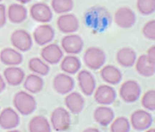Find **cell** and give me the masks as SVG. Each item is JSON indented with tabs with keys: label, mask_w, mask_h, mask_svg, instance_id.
I'll return each mask as SVG.
<instances>
[{
	"label": "cell",
	"mask_w": 155,
	"mask_h": 132,
	"mask_svg": "<svg viewBox=\"0 0 155 132\" xmlns=\"http://www.w3.org/2000/svg\"><path fill=\"white\" fill-rule=\"evenodd\" d=\"M84 21L94 32H103L112 24V15L104 7H91L85 12Z\"/></svg>",
	"instance_id": "obj_1"
},
{
	"label": "cell",
	"mask_w": 155,
	"mask_h": 132,
	"mask_svg": "<svg viewBox=\"0 0 155 132\" xmlns=\"http://www.w3.org/2000/svg\"><path fill=\"white\" fill-rule=\"evenodd\" d=\"M13 106L21 115H30L36 110L37 102L35 97L27 91H19L13 97Z\"/></svg>",
	"instance_id": "obj_2"
},
{
	"label": "cell",
	"mask_w": 155,
	"mask_h": 132,
	"mask_svg": "<svg viewBox=\"0 0 155 132\" xmlns=\"http://www.w3.org/2000/svg\"><path fill=\"white\" fill-rule=\"evenodd\" d=\"M85 66L91 70H100L106 61V54L101 48L91 47L83 55Z\"/></svg>",
	"instance_id": "obj_3"
},
{
	"label": "cell",
	"mask_w": 155,
	"mask_h": 132,
	"mask_svg": "<svg viewBox=\"0 0 155 132\" xmlns=\"http://www.w3.org/2000/svg\"><path fill=\"white\" fill-rule=\"evenodd\" d=\"M71 124L70 113L63 107L55 108L50 115V125L54 131L63 132L69 129Z\"/></svg>",
	"instance_id": "obj_4"
},
{
	"label": "cell",
	"mask_w": 155,
	"mask_h": 132,
	"mask_svg": "<svg viewBox=\"0 0 155 132\" xmlns=\"http://www.w3.org/2000/svg\"><path fill=\"white\" fill-rule=\"evenodd\" d=\"M119 95H120L121 99L124 102H127V104L137 102L138 98L141 95L140 85L133 79L125 80L119 89Z\"/></svg>",
	"instance_id": "obj_5"
},
{
	"label": "cell",
	"mask_w": 155,
	"mask_h": 132,
	"mask_svg": "<svg viewBox=\"0 0 155 132\" xmlns=\"http://www.w3.org/2000/svg\"><path fill=\"white\" fill-rule=\"evenodd\" d=\"M10 40L14 49L18 50L19 52H28L33 46V38L31 34L22 29L14 31L11 34Z\"/></svg>",
	"instance_id": "obj_6"
},
{
	"label": "cell",
	"mask_w": 155,
	"mask_h": 132,
	"mask_svg": "<svg viewBox=\"0 0 155 132\" xmlns=\"http://www.w3.org/2000/svg\"><path fill=\"white\" fill-rule=\"evenodd\" d=\"M61 45H62L63 52L69 55H78L82 52L84 48V41L80 35L72 33V34L65 35L62 38Z\"/></svg>",
	"instance_id": "obj_7"
},
{
	"label": "cell",
	"mask_w": 155,
	"mask_h": 132,
	"mask_svg": "<svg viewBox=\"0 0 155 132\" xmlns=\"http://www.w3.org/2000/svg\"><path fill=\"white\" fill-rule=\"evenodd\" d=\"M130 124H131V127H133L137 131H144L151 128L153 124V116L149 111L139 109L134 111L131 114Z\"/></svg>",
	"instance_id": "obj_8"
},
{
	"label": "cell",
	"mask_w": 155,
	"mask_h": 132,
	"mask_svg": "<svg viewBox=\"0 0 155 132\" xmlns=\"http://www.w3.org/2000/svg\"><path fill=\"white\" fill-rule=\"evenodd\" d=\"M30 16L34 21L39 24H48L52 20L53 13L47 3L36 2L30 8Z\"/></svg>",
	"instance_id": "obj_9"
},
{
	"label": "cell",
	"mask_w": 155,
	"mask_h": 132,
	"mask_svg": "<svg viewBox=\"0 0 155 132\" xmlns=\"http://www.w3.org/2000/svg\"><path fill=\"white\" fill-rule=\"evenodd\" d=\"M114 21L119 28L130 29L136 24V14L132 9L127 7L119 8L114 15Z\"/></svg>",
	"instance_id": "obj_10"
},
{
	"label": "cell",
	"mask_w": 155,
	"mask_h": 132,
	"mask_svg": "<svg viewBox=\"0 0 155 132\" xmlns=\"http://www.w3.org/2000/svg\"><path fill=\"white\" fill-rule=\"evenodd\" d=\"M56 26L58 30L64 34H72L79 30L80 21L77 16L69 12V13L61 14V16L56 20Z\"/></svg>",
	"instance_id": "obj_11"
},
{
	"label": "cell",
	"mask_w": 155,
	"mask_h": 132,
	"mask_svg": "<svg viewBox=\"0 0 155 132\" xmlns=\"http://www.w3.org/2000/svg\"><path fill=\"white\" fill-rule=\"evenodd\" d=\"M95 100L101 106H110L116 100V90L110 85H101L95 90Z\"/></svg>",
	"instance_id": "obj_12"
},
{
	"label": "cell",
	"mask_w": 155,
	"mask_h": 132,
	"mask_svg": "<svg viewBox=\"0 0 155 132\" xmlns=\"http://www.w3.org/2000/svg\"><path fill=\"white\" fill-rule=\"evenodd\" d=\"M33 40L38 46H46L50 43L54 39L55 32L54 29L50 24H41V26L36 27L33 31Z\"/></svg>",
	"instance_id": "obj_13"
},
{
	"label": "cell",
	"mask_w": 155,
	"mask_h": 132,
	"mask_svg": "<svg viewBox=\"0 0 155 132\" xmlns=\"http://www.w3.org/2000/svg\"><path fill=\"white\" fill-rule=\"evenodd\" d=\"M41 59L48 64H56L64 57V52L62 48L56 43H48L41 51Z\"/></svg>",
	"instance_id": "obj_14"
},
{
	"label": "cell",
	"mask_w": 155,
	"mask_h": 132,
	"mask_svg": "<svg viewBox=\"0 0 155 132\" xmlns=\"http://www.w3.org/2000/svg\"><path fill=\"white\" fill-rule=\"evenodd\" d=\"M78 83L81 91L84 95L91 96L96 90V78L93 73L87 70H81L78 74Z\"/></svg>",
	"instance_id": "obj_15"
},
{
	"label": "cell",
	"mask_w": 155,
	"mask_h": 132,
	"mask_svg": "<svg viewBox=\"0 0 155 132\" xmlns=\"http://www.w3.org/2000/svg\"><path fill=\"white\" fill-rule=\"evenodd\" d=\"M19 114L13 108H5L0 111V128L3 130L15 129L19 126Z\"/></svg>",
	"instance_id": "obj_16"
},
{
	"label": "cell",
	"mask_w": 155,
	"mask_h": 132,
	"mask_svg": "<svg viewBox=\"0 0 155 132\" xmlns=\"http://www.w3.org/2000/svg\"><path fill=\"white\" fill-rule=\"evenodd\" d=\"M53 89L62 95L70 93L74 88V79L66 73H60L53 79Z\"/></svg>",
	"instance_id": "obj_17"
},
{
	"label": "cell",
	"mask_w": 155,
	"mask_h": 132,
	"mask_svg": "<svg viewBox=\"0 0 155 132\" xmlns=\"http://www.w3.org/2000/svg\"><path fill=\"white\" fill-rule=\"evenodd\" d=\"M25 77H26L25 71L18 66H10L3 71V78L5 83L12 87H17L21 85Z\"/></svg>",
	"instance_id": "obj_18"
},
{
	"label": "cell",
	"mask_w": 155,
	"mask_h": 132,
	"mask_svg": "<svg viewBox=\"0 0 155 132\" xmlns=\"http://www.w3.org/2000/svg\"><path fill=\"white\" fill-rule=\"evenodd\" d=\"M100 70H101L100 71L101 78L106 83H108V85L110 86L118 85L122 80V72L117 67L113 66V64L103 66Z\"/></svg>",
	"instance_id": "obj_19"
},
{
	"label": "cell",
	"mask_w": 155,
	"mask_h": 132,
	"mask_svg": "<svg viewBox=\"0 0 155 132\" xmlns=\"http://www.w3.org/2000/svg\"><path fill=\"white\" fill-rule=\"evenodd\" d=\"M7 17L12 24H21L28 17V10L24 5L20 3H12L7 9Z\"/></svg>",
	"instance_id": "obj_20"
},
{
	"label": "cell",
	"mask_w": 155,
	"mask_h": 132,
	"mask_svg": "<svg viewBox=\"0 0 155 132\" xmlns=\"http://www.w3.org/2000/svg\"><path fill=\"white\" fill-rule=\"evenodd\" d=\"M65 106L67 110L70 111L73 114L82 112L85 106V99L79 92H70L66 94L65 97Z\"/></svg>",
	"instance_id": "obj_21"
},
{
	"label": "cell",
	"mask_w": 155,
	"mask_h": 132,
	"mask_svg": "<svg viewBox=\"0 0 155 132\" xmlns=\"http://www.w3.org/2000/svg\"><path fill=\"white\" fill-rule=\"evenodd\" d=\"M24 60L22 54L18 50L13 48H5L0 51V61L3 64L10 66H19Z\"/></svg>",
	"instance_id": "obj_22"
},
{
	"label": "cell",
	"mask_w": 155,
	"mask_h": 132,
	"mask_svg": "<svg viewBox=\"0 0 155 132\" xmlns=\"http://www.w3.org/2000/svg\"><path fill=\"white\" fill-rule=\"evenodd\" d=\"M60 62L61 70L69 75L77 74L81 70V67H82L80 58L75 55H69V54L67 56H65V57H63Z\"/></svg>",
	"instance_id": "obj_23"
},
{
	"label": "cell",
	"mask_w": 155,
	"mask_h": 132,
	"mask_svg": "<svg viewBox=\"0 0 155 132\" xmlns=\"http://www.w3.org/2000/svg\"><path fill=\"white\" fill-rule=\"evenodd\" d=\"M136 58H137V54L132 48L124 47L118 50L116 54V59L117 62L120 64L121 67L124 68H131L135 64Z\"/></svg>",
	"instance_id": "obj_24"
},
{
	"label": "cell",
	"mask_w": 155,
	"mask_h": 132,
	"mask_svg": "<svg viewBox=\"0 0 155 132\" xmlns=\"http://www.w3.org/2000/svg\"><path fill=\"white\" fill-rule=\"evenodd\" d=\"M115 118V112L112 108L107 106H99L94 111V119L99 125L108 126Z\"/></svg>",
	"instance_id": "obj_25"
},
{
	"label": "cell",
	"mask_w": 155,
	"mask_h": 132,
	"mask_svg": "<svg viewBox=\"0 0 155 132\" xmlns=\"http://www.w3.org/2000/svg\"><path fill=\"white\" fill-rule=\"evenodd\" d=\"M134 66H135L136 71H137L138 74L143 77H151L155 74V64H152L148 59L146 54L140 55L138 58H136V61Z\"/></svg>",
	"instance_id": "obj_26"
},
{
	"label": "cell",
	"mask_w": 155,
	"mask_h": 132,
	"mask_svg": "<svg viewBox=\"0 0 155 132\" xmlns=\"http://www.w3.org/2000/svg\"><path fill=\"white\" fill-rule=\"evenodd\" d=\"M22 83H24V88L26 89V91L32 94L39 93L44 89V85H45L41 76L34 74V73L29 74L28 76L25 77Z\"/></svg>",
	"instance_id": "obj_27"
},
{
	"label": "cell",
	"mask_w": 155,
	"mask_h": 132,
	"mask_svg": "<svg viewBox=\"0 0 155 132\" xmlns=\"http://www.w3.org/2000/svg\"><path fill=\"white\" fill-rule=\"evenodd\" d=\"M50 121L43 115H36L29 123V132H51Z\"/></svg>",
	"instance_id": "obj_28"
},
{
	"label": "cell",
	"mask_w": 155,
	"mask_h": 132,
	"mask_svg": "<svg viewBox=\"0 0 155 132\" xmlns=\"http://www.w3.org/2000/svg\"><path fill=\"white\" fill-rule=\"evenodd\" d=\"M29 70L31 71L34 74H37L39 76H46V75L49 74L50 67L47 62L44 61L41 58L38 57H33L29 60Z\"/></svg>",
	"instance_id": "obj_29"
},
{
	"label": "cell",
	"mask_w": 155,
	"mask_h": 132,
	"mask_svg": "<svg viewBox=\"0 0 155 132\" xmlns=\"http://www.w3.org/2000/svg\"><path fill=\"white\" fill-rule=\"evenodd\" d=\"M72 0H51V10L56 14H65L73 9Z\"/></svg>",
	"instance_id": "obj_30"
},
{
	"label": "cell",
	"mask_w": 155,
	"mask_h": 132,
	"mask_svg": "<svg viewBox=\"0 0 155 132\" xmlns=\"http://www.w3.org/2000/svg\"><path fill=\"white\" fill-rule=\"evenodd\" d=\"M110 125V132H130L131 124L130 121L124 116L114 118Z\"/></svg>",
	"instance_id": "obj_31"
},
{
	"label": "cell",
	"mask_w": 155,
	"mask_h": 132,
	"mask_svg": "<svg viewBox=\"0 0 155 132\" xmlns=\"http://www.w3.org/2000/svg\"><path fill=\"white\" fill-rule=\"evenodd\" d=\"M136 8L143 16H149L155 12V0H137Z\"/></svg>",
	"instance_id": "obj_32"
},
{
	"label": "cell",
	"mask_w": 155,
	"mask_h": 132,
	"mask_svg": "<svg viewBox=\"0 0 155 132\" xmlns=\"http://www.w3.org/2000/svg\"><path fill=\"white\" fill-rule=\"evenodd\" d=\"M141 106L147 111H155V90H149L142 95Z\"/></svg>",
	"instance_id": "obj_33"
},
{
	"label": "cell",
	"mask_w": 155,
	"mask_h": 132,
	"mask_svg": "<svg viewBox=\"0 0 155 132\" xmlns=\"http://www.w3.org/2000/svg\"><path fill=\"white\" fill-rule=\"evenodd\" d=\"M142 34L149 40H155V20L148 21L142 28Z\"/></svg>",
	"instance_id": "obj_34"
},
{
	"label": "cell",
	"mask_w": 155,
	"mask_h": 132,
	"mask_svg": "<svg viewBox=\"0 0 155 132\" xmlns=\"http://www.w3.org/2000/svg\"><path fill=\"white\" fill-rule=\"evenodd\" d=\"M7 8L3 3L0 2V29H2L7 24Z\"/></svg>",
	"instance_id": "obj_35"
},
{
	"label": "cell",
	"mask_w": 155,
	"mask_h": 132,
	"mask_svg": "<svg viewBox=\"0 0 155 132\" xmlns=\"http://www.w3.org/2000/svg\"><path fill=\"white\" fill-rule=\"evenodd\" d=\"M146 56L148 57V59L150 60L152 64H155V46H152V47L147 51Z\"/></svg>",
	"instance_id": "obj_36"
},
{
	"label": "cell",
	"mask_w": 155,
	"mask_h": 132,
	"mask_svg": "<svg viewBox=\"0 0 155 132\" xmlns=\"http://www.w3.org/2000/svg\"><path fill=\"white\" fill-rule=\"evenodd\" d=\"M5 78L2 77V75L0 74V93H2L3 91L5 90Z\"/></svg>",
	"instance_id": "obj_37"
},
{
	"label": "cell",
	"mask_w": 155,
	"mask_h": 132,
	"mask_svg": "<svg viewBox=\"0 0 155 132\" xmlns=\"http://www.w3.org/2000/svg\"><path fill=\"white\" fill-rule=\"evenodd\" d=\"M83 132H101L99 129H97V128H94V127H91V128H87V129H85Z\"/></svg>",
	"instance_id": "obj_38"
},
{
	"label": "cell",
	"mask_w": 155,
	"mask_h": 132,
	"mask_svg": "<svg viewBox=\"0 0 155 132\" xmlns=\"http://www.w3.org/2000/svg\"><path fill=\"white\" fill-rule=\"evenodd\" d=\"M15 1H17L20 5H26V3H29L30 1H32V0H15Z\"/></svg>",
	"instance_id": "obj_39"
},
{
	"label": "cell",
	"mask_w": 155,
	"mask_h": 132,
	"mask_svg": "<svg viewBox=\"0 0 155 132\" xmlns=\"http://www.w3.org/2000/svg\"><path fill=\"white\" fill-rule=\"evenodd\" d=\"M5 132H20V131H19V130H17V129H16V128H15V129L7 130V131H5Z\"/></svg>",
	"instance_id": "obj_40"
},
{
	"label": "cell",
	"mask_w": 155,
	"mask_h": 132,
	"mask_svg": "<svg viewBox=\"0 0 155 132\" xmlns=\"http://www.w3.org/2000/svg\"><path fill=\"white\" fill-rule=\"evenodd\" d=\"M144 132H155V129H153V128H149V129L144 130Z\"/></svg>",
	"instance_id": "obj_41"
},
{
	"label": "cell",
	"mask_w": 155,
	"mask_h": 132,
	"mask_svg": "<svg viewBox=\"0 0 155 132\" xmlns=\"http://www.w3.org/2000/svg\"><path fill=\"white\" fill-rule=\"evenodd\" d=\"M1 1H2V0H0V2H1Z\"/></svg>",
	"instance_id": "obj_42"
}]
</instances>
